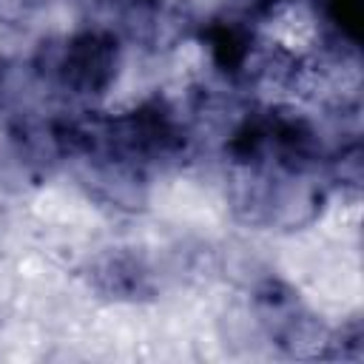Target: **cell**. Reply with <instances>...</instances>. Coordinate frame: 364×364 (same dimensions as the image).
<instances>
[{"instance_id":"6da1fadb","label":"cell","mask_w":364,"mask_h":364,"mask_svg":"<svg viewBox=\"0 0 364 364\" xmlns=\"http://www.w3.org/2000/svg\"><path fill=\"white\" fill-rule=\"evenodd\" d=\"M119 63L122 48L119 37L111 28H82L65 37L51 51V57L40 63V71L65 94L80 100H97L117 82Z\"/></svg>"},{"instance_id":"7a4b0ae2","label":"cell","mask_w":364,"mask_h":364,"mask_svg":"<svg viewBox=\"0 0 364 364\" xmlns=\"http://www.w3.org/2000/svg\"><path fill=\"white\" fill-rule=\"evenodd\" d=\"M91 282L108 299H142L154 290L145 262L125 250L102 253L91 267Z\"/></svg>"},{"instance_id":"8992f818","label":"cell","mask_w":364,"mask_h":364,"mask_svg":"<svg viewBox=\"0 0 364 364\" xmlns=\"http://www.w3.org/2000/svg\"><path fill=\"white\" fill-rule=\"evenodd\" d=\"M17 100V82H14V65L0 57V111L9 108Z\"/></svg>"},{"instance_id":"277c9868","label":"cell","mask_w":364,"mask_h":364,"mask_svg":"<svg viewBox=\"0 0 364 364\" xmlns=\"http://www.w3.org/2000/svg\"><path fill=\"white\" fill-rule=\"evenodd\" d=\"M324 17L336 28V34L347 40L353 48L361 43L364 0H324Z\"/></svg>"},{"instance_id":"5b68a950","label":"cell","mask_w":364,"mask_h":364,"mask_svg":"<svg viewBox=\"0 0 364 364\" xmlns=\"http://www.w3.org/2000/svg\"><path fill=\"white\" fill-rule=\"evenodd\" d=\"M46 6V0H0V23L20 28L28 26L31 17Z\"/></svg>"},{"instance_id":"3957f363","label":"cell","mask_w":364,"mask_h":364,"mask_svg":"<svg viewBox=\"0 0 364 364\" xmlns=\"http://www.w3.org/2000/svg\"><path fill=\"white\" fill-rule=\"evenodd\" d=\"M205 46L210 60L230 77L250 74L256 63V37L236 20H213L205 28Z\"/></svg>"}]
</instances>
